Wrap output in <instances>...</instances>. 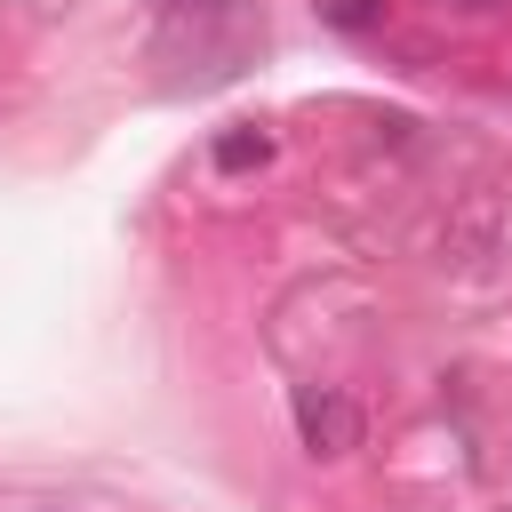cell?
Returning <instances> with one entry per match:
<instances>
[{
	"mask_svg": "<svg viewBox=\"0 0 512 512\" xmlns=\"http://www.w3.org/2000/svg\"><path fill=\"white\" fill-rule=\"evenodd\" d=\"M296 432H304V448L312 456H336V448H352L360 440V416H352V400L344 392H296Z\"/></svg>",
	"mask_w": 512,
	"mask_h": 512,
	"instance_id": "6da1fadb",
	"label": "cell"
},
{
	"mask_svg": "<svg viewBox=\"0 0 512 512\" xmlns=\"http://www.w3.org/2000/svg\"><path fill=\"white\" fill-rule=\"evenodd\" d=\"M264 160H272V136H264V128H224V136H216V168H224V176L264 168Z\"/></svg>",
	"mask_w": 512,
	"mask_h": 512,
	"instance_id": "7a4b0ae2",
	"label": "cell"
},
{
	"mask_svg": "<svg viewBox=\"0 0 512 512\" xmlns=\"http://www.w3.org/2000/svg\"><path fill=\"white\" fill-rule=\"evenodd\" d=\"M320 24H336V32H376V24H384V0H320Z\"/></svg>",
	"mask_w": 512,
	"mask_h": 512,
	"instance_id": "3957f363",
	"label": "cell"
},
{
	"mask_svg": "<svg viewBox=\"0 0 512 512\" xmlns=\"http://www.w3.org/2000/svg\"><path fill=\"white\" fill-rule=\"evenodd\" d=\"M216 0H160V16H208Z\"/></svg>",
	"mask_w": 512,
	"mask_h": 512,
	"instance_id": "277c9868",
	"label": "cell"
},
{
	"mask_svg": "<svg viewBox=\"0 0 512 512\" xmlns=\"http://www.w3.org/2000/svg\"><path fill=\"white\" fill-rule=\"evenodd\" d=\"M440 8H464V16H488L496 0H440Z\"/></svg>",
	"mask_w": 512,
	"mask_h": 512,
	"instance_id": "5b68a950",
	"label": "cell"
}]
</instances>
